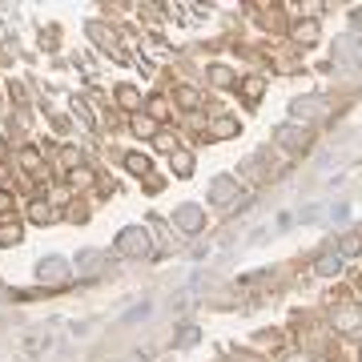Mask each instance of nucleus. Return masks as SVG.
Returning a JSON list of instances; mask_svg holds the SVG:
<instances>
[{
	"label": "nucleus",
	"mask_w": 362,
	"mask_h": 362,
	"mask_svg": "<svg viewBox=\"0 0 362 362\" xmlns=\"http://www.w3.org/2000/svg\"><path fill=\"white\" fill-rule=\"evenodd\" d=\"M274 141L282 145V149H290V153H298V149H306V145H310V133L298 129V125H282V129L274 133Z\"/></svg>",
	"instance_id": "obj_1"
},
{
	"label": "nucleus",
	"mask_w": 362,
	"mask_h": 362,
	"mask_svg": "<svg viewBox=\"0 0 362 362\" xmlns=\"http://www.w3.org/2000/svg\"><path fill=\"white\" fill-rule=\"evenodd\" d=\"M326 97H298L294 101V117L298 121H318V117H326Z\"/></svg>",
	"instance_id": "obj_2"
},
{
	"label": "nucleus",
	"mask_w": 362,
	"mask_h": 362,
	"mask_svg": "<svg viewBox=\"0 0 362 362\" xmlns=\"http://www.w3.org/2000/svg\"><path fill=\"white\" fill-rule=\"evenodd\" d=\"M334 57L342 65H362V40L358 37H338L334 40Z\"/></svg>",
	"instance_id": "obj_3"
},
{
	"label": "nucleus",
	"mask_w": 362,
	"mask_h": 362,
	"mask_svg": "<svg viewBox=\"0 0 362 362\" xmlns=\"http://www.w3.org/2000/svg\"><path fill=\"white\" fill-rule=\"evenodd\" d=\"M117 242H121V254H149V233L137 230V226H133V230H125Z\"/></svg>",
	"instance_id": "obj_4"
},
{
	"label": "nucleus",
	"mask_w": 362,
	"mask_h": 362,
	"mask_svg": "<svg viewBox=\"0 0 362 362\" xmlns=\"http://www.w3.org/2000/svg\"><path fill=\"white\" fill-rule=\"evenodd\" d=\"M358 326H362V306H342V310L334 314V330H342V334L358 330Z\"/></svg>",
	"instance_id": "obj_5"
},
{
	"label": "nucleus",
	"mask_w": 362,
	"mask_h": 362,
	"mask_svg": "<svg viewBox=\"0 0 362 362\" xmlns=\"http://www.w3.org/2000/svg\"><path fill=\"white\" fill-rule=\"evenodd\" d=\"M338 270H342V254H322L314 262V274H322V278H334Z\"/></svg>",
	"instance_id": "obj_6"
},
{
	"label": "nucleus",
	"mask_w": 362,
	"mask_h": 362,
	"mask_svg": "<svg viewBox=\"0 0 362 362\" xmlns=\"http://www.w3.org/2000/svg\"><path fill=\"white\" fill-rule=\"evenodd\" d=\"M65 262H57V258H49V262H40V278H49V282H61L65 278Z\"/></svg>",
	"instance_id": "obj_7"
},
{
	"label": "nucleus",
	"mask_w": 362,
	"mask_h": 362,
	"mask_svg": "<svg viewBox=\"0 0 362 362\" xmlns=\"http://www.w3.org/2000/svg\"><path fill=\"white\" fill-rule=\"evenodd\" d=\"M177 221H181V226H185V230H197V226H202V214H197L194 206H185V209H181V214H177Z\"/></svg>",
	"instance_id": "obj_8"
},
{
	"label": "nucleus",
	"mask_w": 362,
	"mask_h": 362,
	"mask_svg": "<svg viewBox=\"0 0 362 362\" xmlns=\"http://www.w3.org/2000/svg\"><path fill=\"white\" fill-rule=\"evenodd\" d=\"M294 37L310 45V40H318V25H314V21H306V25H298V28H294Z\"/></svg>",
	"instance_id": "obj_9"
},
{
	"label": "nucleus",
	"mask_w": 362,
	"mask_h": 362,
	"mask_svg": "<svg viewBox=\"0 0 362 362\" xmlns=\"http://www.w3.org/2000/svg\"><path fill=\"white\" fill-rule=\"evenodd\" d=\"M230 194H233V181H218V185H214V202H226Z\"/></svg>",
	"instance_id": "obj_10"
},
{
	"label": "nucleus",
	"mask_w": 362,
	"mask_h": 362,
	"mask_svg": "<svg viewBox=\"0 0 362 362\" xmlns=\"http://www.w3.org/2000/svg\"><path fill=\"white\" fill-rule=\"evenodd\" d=\"M358 246H362V238L358 233H350L346 242H342V254H358Z\"/></svg>",
	"instance_id": "obj_11"
},
{
	"label": "nucleus",
	"mask_w": 362,
	"mask_h": 362,
	"mask_svg": "<svg viewBox=\"0 0 362 362\" xmlns=\"http://www.w3.org/2000/svg\"><path fill=\"white\" fill-rule=\"evenodd\" d=\"M129 169H133V173H145V169H149V161H145V157H129Z\"/></svg>",
	"instance_id": "obj_12"
},
{
	"label": "nucleus",
	"mask_w": 362,
	"mask_h": 362,
	"mask_svg": "<svg viewBox=\"0 0 362 362\" xmlns=\"http://www.w3.org/2000/svg\"><path fill=\"white\" fill-rule=\"evenodd\" d=\"M230 77H233L230 69H214V81H218V85H230Z\"/></svg>",
	"instance_id": "obj_13"
},
{
	"label": "nucleus",
	"mask_w": 362,
	"mask_h": 362,
	"mask_svg": "<svg viewBox=\"0 0 362 362\" xmlns=\"http://www.w3.org/2000/svg\"><path fill=\"white\" fill-rule=\"evenodd\" d=\"M262 93V81L258 77H250V85H246V97H258Z\"/></svg>",
	"instance_id": "obj_14"
},
{
	"label": "nucleus",
	"mask_w": 362,
	"mask_h": 362,
	"mask_svg": "<svg viewBox=\"0 0 362 362\" xmlns=\"http://www.w3.org/2000/svg\"><path fill=\"white\" fill-rule=\"evenodd\" d=\"M33 218H37V221H49V206H33Z\"/></svg>",
	"instance_id": "obj_15"
},
{
	"label": "nucleus",
	"mask_w": 362,
	"mask_h": 362,
	"mask_svg": "<svg viewBox=\"0 0 362 362\" xmlns=\"http://www.w3.org/2000/svg\"><path fill=\"white\" fill-rule=\"evenodd\" d=\"M286 362H314V358H310V354H290Z\"/></svg>",
	"instance_id": "obj_16"
},
{
	"label": "nucleus",
	"mask_w": 362,
	"mask_h": 362,
	"mask_svg": "<svg viewBox=\"0 0 362 362\" xmlns=\"http://www.w3.org/2000/svg\"><path fill=\"white\" fill-rule=\"evenodd\" d=\"M8 206H13V202H8V194H0V214H8Z\"/></svg>",
	"instance_id": "obj_17"
},
{
	"label": "nucleus",
	"mask_w": 362,
	"mask_h": 362,
	"mask_svg": "<svg viewBox=\"0 0 362 362\" xmlns=\"http://www.w3.org/2000/svg\"><path fill=\"white\" fill-rule=\"evenodd\" d=\"M354 25H358V28H362V8H358V13H354Z\"/></svg>",
	"instance_id": "obj_18"
}]
</instances>
